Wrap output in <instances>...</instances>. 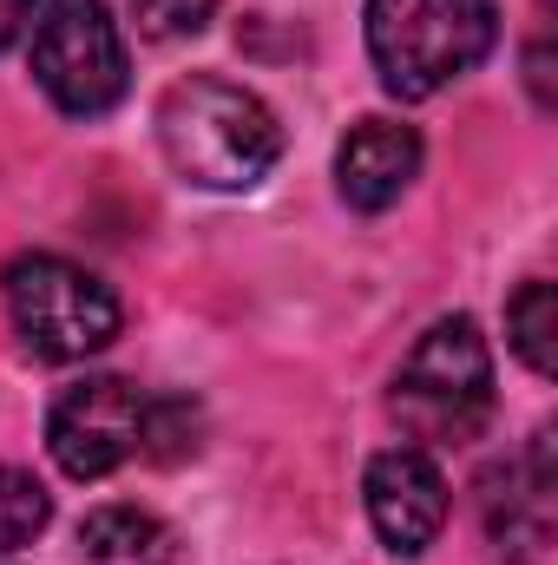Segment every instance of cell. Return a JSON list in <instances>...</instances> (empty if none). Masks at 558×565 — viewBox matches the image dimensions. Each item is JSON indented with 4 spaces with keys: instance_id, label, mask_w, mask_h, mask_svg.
<instances>
[{
    "instance_id": "6da1fadb",
    "label": "cell",
    "mask_w": 558,
    "mask_h": 565,
    "mask_svg": "<svg viewBox=\"0 0 558 565\" xmlns=\"http://www.w3.org/2000/svg\"><path fill=\"white\" fill-rule=\"evenodd\" d=\"M158 145L184 184L250 191L282 158V126L257 93L211 79V73H191V79L164 86V99H158Z\"/></svg>"
},
{
    "instance_id": "7a4b0ae2",
    "label": "cell",
    "mask_w": 558,
    "mask_h": 565,
    "mask_svg": "<svg viewBox=\"0 0 558 565\" xmlns=\"http://www.w3.org/2000/svg\"><path fill=\"white\" fill-rule=\"evenodd\" d=\"M500 40L493 0H368V60L395 99H433Z\"/></svg>"
},
{
    "instance_id": "3957f363",
    "label": "cell",
    "mask_w": 558,
    "mask_h": 565,
    "mask_svg": "<svg viewBox=\"0 0 558 565\" xmlns=\"http://www.w3.org/2000/svg\"><path fill=\"white\" fill-rule=\"evenodd\" d=\"M395 422L420 447H460L480 440V427L493 422V349L473 329V316H447L415 342V355L395 375L388 395Z\"/></svg>"
},
{
    "instance_id": "277c9868",
    "label": "cell",
    "mask_w": 558,
    "mask_h": 565,
    "mask_svg": "<svg viewBox=\"0 0 558 565\" xmlns=\"http://www.w3.org/2000/svg\"><path fill=\"white\" fill-rule=\"evenodd\" d=\"M0 289L20 342L40 362H86L119 335V296L66 257H13Z\"/></svg>"
},
{
    "instance_id": "5b68a950",
    "label": "cell",
    "mask_w": 558,
    "mask_h": 565,
    "mask_svg": "<svg viewBox=\"0 0 558 565\" xmlns=\"http://www.w3.org/2000/svg\"><path fill=\"white\" fill-rule=\"evenodd\" d=\"M33 79L66 119H99L126 99V40L106 0H46L33 20Z\"/></svg>"
},
{
    "instance_id": "8992f818",
    "label": "cell",
    "mask_w": 558,
    "mask_h": 565,
    "mask_svg": "<svg viewBox=\"0 0 558 565\" xmlns=\"http://www.w3.org/2000/svg\"><path fill=\"white\" fill-rule=\"evenodd\" d=\"M144 408H151V395H139L119 375L73 382L53 402V415H46V447H53L60 473L66 480H106L126 460H139L144 454Z\"/></svg>"
},
{
    "instance_id": "52a82bcc",
    "label": "cell",
    "mask_w": 558,
    "mask_h": 565,
    "mask_svg": "<svg viewBox=\"0 0 558 565\" xmlns=\"http://www.w3.org/2000/svg\"><path fill=\"white\" fill-rule=\"evenodd\" d=\"M552 493H558L552 427H539L519 460H500V467L480 473V513H486V540H493L500 559L526 565L552 546Z\"/></svg>"
},
{
    "instance_id": "ba28073f",
    "label": "cell",
    "mask_w": 558,
    "mask_h": 565,
    "mask_svg": "<svg viewBox=\"0 0 558 565\" xmlns=\"http://www.w3.org/2000/svg\"><path fill=\"white\" fill-rule=\"evenodd\" d=\"M368 520L395 559H420L447 526V480L427 447H388L368 460Z\"/></svg>"
},
{
    "instance_id": "9c48e42d",
    "label": "cell",
    "mask_w": 558,
    "mask_h": 565,
    "mask_svg": "<svg viewBox=\"0 0 558 565\" xmlns=\"http://www.w3.org/2000/svg\"><path fill=\"white\" fill-rule=\"evenodd\" d=\"M420 178V132L395 119H362L335 151V184L355 211H388Z\"/></svg>"
},
{
    "instance_id": "30bf717a",
    "label": "cell",
    "mask_w": 558,
    "mask_h": 565,
    "mask_svg": "<svg viewBox=\"0 0 558 565\" xmlns=\"http://www.w3.org/2000/svg\"><path fill=\"white\" fill-rule=\"evenodd\" d=\"M79 553H86V565H171L178 533L144 507H99L79 526Z\"/></svg>"
},
{
    "instance_id": "8fae6325",
    "label": "cell",
    "mask_w": 558,
    "mask_h": 565,
    "mask_svg": "<svg viewBox=\"0 0 558 565\" xmlns=\"http://www.w3.org/2000/svg\"><path fill=\"white\" fill-rule=\"evenodd\" d=\"M506 335H513V355H519L539 382H552L558 375V289L546 277L526 282V289L506 302Z\"/></svg>"
},
{
    "instance_id": "7c38bea8",
    "label": "cell",
    "mask_w": 558,
    "mask_h": 565,
    "mask_svg": "<svg viewBox=\"0 0 558 565\" xmlns=\"http://www.w3.org/2000/svg\"><path fill=\"white\" fill-rule=\"evenodd\" d=\"M46 520H53L46 487L33 473H20V467H0V553H20Z\"/></svg>"
},
{
    "instance_id": "4fadbf2b",
    "label": "cell",
    "mask_w": 558,
    "mask_h": 565,
    "mask_svg": "<svg viewBox=\"0 0 558 565\" xmlns=\"http://www.w3.org/2000/svg\"><path fill=\"white\" fill-rule=\"evenodd\" d=\"M191 454H197V408H191L184 395L151 402V408H144V460L178 467V460H191Z\"/></svg>"
},
{
    "instance_id": "5bb4252c",
    "label": "cell",
    "mask_w": 558,
    "mask_h": 565,
    "mask_svg": "<svg viewBox=\"0 0 558 565\" xmlns=\"http://www.w3.org/2000/svg\"><path fill=\"white\" fill-rule=\"evenodd\" d=\"M132 13H139L144 40H191L211 26L217 0H132Z\"/></svg>"
},
{
    "instance_id": "9a60e30c",
    "label": "cell",
    "mask_w": 558,
    "mask_h": 565,
    "mask_svg": "<svg viewBox=\"0 0 558 565\" xmlns=\"http://www.w3.org/2000/svg\"><path fill=\"white\" fill-rule=\"evenodd\" d=\"M526 79H533V99H539V113H552L558 93H552V46H546V33L533 40V53H526Z\"/></svg>"
},
{
    "instance_id": "2e32d148",
    "label": "cell",
    "mask_w": 558,
    "mask_h": 565,
    "mask_svg": "<svg viewBox=\"0 0 558 565\" xmlns=\"http://www.w3.org/2000/svg\"><path fill=\"white\" fill-rule=\"evenodd\" d=\"M40 20V0H0V46H13Z\"/></svg>"
}]
</instances>
